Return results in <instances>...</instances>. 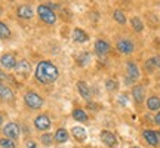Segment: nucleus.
Masks as SVG:
<instances>
[{"label": "nucleus", "instance_id": "nucleus-26", "mask_svg": "<svg viewBox=\"0 0 160 148\" xmlns=\"http://www.w3.org/2000/svg\"><path fill=\"white\" fill-rule=\"evenodd\" d=\"M42 142L45 144L46 147H51L52 142H53V136H52L51 133H43L42 135Z\"/></svg>", "mask_w": 160, "mask_h": 148}, {"label": "nucleus", "instance_id": "nucleus-25", "mask_svg": "<svg viewBox=\"0 0 160 148\" xmlns=\"http://www.w3.org/2000/svg\"><path fill=\"white\" fill-rule=\"evenodd\" d=\"M89 61H91V55H89V53H86V52L80 53L79 58H77V62H79V65H86Z\"/></svg>", "mask_w": 160, "mask_h": 148}, {"label": "nucleus", "instance_id": "nucleus-5", "mask_svg": "<svg viewBox=\"0 0 160 148\" xmlns=\"http://www.w3.org/2000/svg\"><path fill=\"white\" fill-rule=\"evenodd\" d=\"M117 51L120 53L129 55V53H132V52L135 51V45L132 43V40L123 37V39H119V42H117Z\"/></svg>", "mask_w": 160, "mask_h": 148}, {"label": "nucleus", "instance_id": "nucleus-20", "mask_svg": "<svg viewBox=\"0 0 160 148\" xmlns=\"http://www.w3.org/2000/svg\"><path fill=\"white\" fill-rule=\"evenodd\" d=\"M147 107H148V110H151V111H156V110L160 108V98L159 96H150L148 99H147Z\"/></svg>", "mask_w": 160, "mask_h": 148}, {"label": "nucleus", "instance_id": "nucleus-11", "mask_svg": "<svg viewBox=\"0 0 160 148\" xmlns=\"http://www.w3.org/2000/svg\"><path fill=\"white\" fill-rule=\"evenodd\" d=\"M95 51H97V53L99 55V57H104V55H107L110 52V45L108 42H105V40L99 39L97 40V43H95Z\"/></svg>", "mask_w": 160, "mask_h": 148}, {"label": "nucleus", "instance_id": "nucleus-13", "mask_svg": "<svg viewBox=\"0 0 160 148\" xmlns=\"http://www.w3.org/2000/svg\"><path fill=\"white\" fill-rule=\"evenodd\" d=\"M144 95H145V91H144V87L141 85H137L133 86V89H132V96L135 99V102L141 104L144 101Z\"/></svg>", "mask_w": 160, "mask_h": 148}, {"label": "nucleus", "instance_id": "nucleus-14", "mask_svg": "<svg viewBox=\"0 0 160 148\" xmlns=\"http://www.w3.org/2000/svg\"><path fill=\"white\" fill-rule=\"evenodd\" d=\"M17 13H18V17L22 18V19H30V18H33V9H31L28 5L19 6Z\"/></svg>", "mask_w": 160, "mask_h": 148}, {"label": "nucleus", "instance_id": "nucleus-28", "mask_svg": "<svg viewBox=\"0 0 160 148\" xmlns=\"http://www.w3.org/2000/svg\"><path fill=\"white\" fill-rule=\"evenodd\" d=\"M113 17H114V19H116V21H117L119 24H125V22H126V17H125V13H123L122 11H116Z\"/></svg>", "mask_w": 160, "mask_h": 148}, {"label": "nucleus", "instance_id": "nucleus-37", "mask_svg": "<svg viewBox=\"0 0 160 148\" xmlns=\"http://www.w3.org/2000/svg\"><path fill=\"white\" fill-rule=\"evenodd\" d=\"M159 133H160V132H159Z\"/></svg>", "mask_w": 160, "mask_h": 148}, {"label": "nucleus", "instance_id": "nucleus-1", "mask_svg": "<svg viewBox=\"0 0 160 148\" xmlns=\"http://www.w3.org/2000/svg\"><path fill=\"white\" fill-rule=\"evenodd\" d=\"M34 76L40 83L49 85V83H53V81L58 79L59 71H58L57 65H53L51 61H40V62L37 64V67H36Z\"/></svg>", "mask_w": 160, "mask_h": 148}, {"label": "nucleus", "instance_id": "nucleus-32", "mask_svg": "<svg viewBox=\"0 0 160 148\" xmlns=\"http://www.w3.org/2000/svg\"><path fill=\"white\" fill-rule=\"evenodd\" d=\"M153 59H154L156 67H159V68H160V57H154V58H153Z\"/></svg>", "mask_w": 160, "mask_h": 148}, {"label": "nucleus", "instance_id": "nucleus-8", "mask_svg": "<svg viewBox=\"0 0 160 148\" xmlns=\"http://www.w3.org/2000/svg\"><path fill=\"white\" fill-rule=\"evenodd\" d=\"M101 141L110 148H114L116 145H117V138L114 136V133H111L110 131L101 132Z\"/></svg>", "mask_w": 160, "mask_h": 148}, {"label": "nucleus", "instance_id": "nucleus-24", "mask_svg": "<svg viewBox=\"0 0 160 148\" xmlns=\"http://www.w3.org/2000/svg\"><path fill=\"white\" fill-rule=\"evenodd\" d=\"M0 147L2 148H17V144L12 139H8V138H2L0 139Z\"/></svg>", "mask_w": 160, "mask_h": 148}, {"label": "nucleus", "instance_id": "nucleus-7", "mask_svg": "<svg viewBox=\"0 0 160 148\" xmlns=\"http://www.w3.org/2000/svg\"><path fill=\"white\" fill-rule=\"evenodd\" d=\"M34 126L39 131H48V129L51 127V119H49L46 114H40V116L36 117Z\"/></svg>", "mask_w": 160, "mask_h": 148}, {"label": "nucleus", "instance_id": "nucleus-19", "mask_svg": "<svg viewBox=\"0 0 160 148\" xmlns=\"http://www.w3.org/2000/svg\"><path fill=\"white\" fill-rule=\"evenodd\" d=\"M73 39H74L77 43H85V42L89 39V37H88V34H86L83 30L76 28L74 31H73Z\"/></svg>", "mask_w": 160, "mask_h": 148}, {"label": "nucleus", "instance_id": "nucleus-4", "mask_svg": "<svg viewBox=\"0 0 160 148\" xmlns=\"http://www.w3.org/2000/svg\"><path fill=\"white\" fill-rule=\"evenodd\" d=\"M19 133H21V129H19V126L17 125V123H13V121H11V123H8V125L3 127V135H5L8 139H17L18 136H19Z\"/></svg>", "mask_w": 160, "mask_h": 148}, {"label": "nucleus", "instance_id": "nucleus-9", "mask_svg": "<svg viewBox=\"0 0 160 148\" xmlns=\"http://www.w3.org/2000/svg\"><path fill=\"white\" fill-rule=\"evenodd\" d=\"M142 136L145 138V141L150 144V145H153V147H157L160 142V138H159V132H154V131H147L142 132Z\"/></svg>", "mask_w": 160, "mask_h": 148}, {"label": "nucleus", "instance_id": "nucleus-18", "mask_svg": "<svg viewBox=\"0 0 160 148\" xmlns=\"http://www.w3.org/2000/svg\"><path fill=\"white\" fill-rule=\"evenodd\" d=\"M71 133H73V136H74L77 141H85L86 139V131L83 127H80V126H74V127L71 129Z\"/></svg>", "mask_w": 160, "mask_h": 148}, {"label": "nucleus", "instance_id": "nucleus-23", "mask_svg": "<svg viewBox=\"0 0 160 148\" xmlns=\"http://www.w3.org/2000/svg\"><path fill=\"white\" fill-rule=\"evenodd\" d=\"M11 37V30L5 22L0 21V39H9Z\"/></svg>", "mask_w": 160, "mask_h": 148}, {"label": "nucleus", "instance_id": "nucleus-27", "mask_svg": "<svg viewBox=\"0 0 160 148\" xmlns=\"http://www.w3.org/2000/svg\"><path fill=\"white\" fill-rule=\"evenodd\" d=\"M105 87H107V91L108 92H114L117 89V81L113 79H108L105 81Z\"/></svg>", "mask_w": 160, "mask_h": 148}, {"label": "nucleus", "instance_id": "nucleus-16", "mask_svg": "<svg viewBox=\"0 0 160 148\" xmlns=\"http://www.w3.org/2000/svg\"><path fill=\"white\" fill-rule=\"evenodd\" d=\"M15 70H17V73H19V74H28L30 70H31V67H30L28 61L22 59V61H18V64H17V67H15Z\"/></svg>", "mask_w": 160, "mask_h": 148}, {"label": "nucleus", "instance_id": "nucleus-34", "mask_svg": "<svg viewBox=\"0 0 160 148\" xmlns=\"http://www.w3.org/2000/svg\"><path fill=\"white\" fill-rule=\"evenodd\" d=\"M2 123H3V117L0 116V126H2Z\"/></svg>", "mask_w": 160, "mask_h": 148}, {"label": "nucleus", "instance_id": "nucleus-22", "mask_svg": "<svg viewBox=\"0 0 160 148\" xmlns=\"http://www.w3.org/2000/svg\"><path fill=\"white\" fill-rule=\"evenodd\" d=\"M131 25H132V28L135 30L137 33H141L144 30V24H142V21L139 19L138 17H135V18H132L131 19Z\"/></svg>", "mask_w": 160, "mask_h": 148}, {"label": "nucleus", "instance_id": "nucleus-15", "mask_svg": "<svg viewBox=\"0 0 160 148\" xmlns=\"http://www.w3.org/2000/svg\"><path fill=\"white\" fill-rule=\"evenodd\" d=\"M77 91H79V93L82 95V96L85 98V99H91V87L86 85L85 81H77Z\"/></svg>", "mask_w": 160, "mask_h": 148}, {"label": "nucleus", "instance_id": "nucleus-17", "mask_svg": "<svg viewBox=\"0 0 160 148\" xmlns=\"http://www.w3.org/2000/svg\"><path fill=\"white\" fill-rule=\"evenodd\" d=\"M67 139H68V132L65 131V129H58L55 132V135H53V141H57L58 144L65 142Z\"/></svg>", "mask_w": 160, "mask_h": 148}, {"label": "nucleus", "instance_id": "nucleus-6", "mask_svg": "<svg viewBox=\"0 0 160 148\" xmlns=\"http://www.w3.org/2000/svg\"><path fill=\"white\" fill-rule=\"evenodd\" d=\"M18 61L15 59V57L12 55V53H5V55H2L0 57V65L6 70H12L17 67Z\"/></svg>", "mask_w": 160, "mask_h": 148}, {"label": "nucleus", "instance_id": "nucleus-31", "mask_svg": "<svg viewBox=\"0 0 160 148\" xmlns=\"http://www.w3.org/2000/svg\"><path fill=\"white\" fill-rule=\"evenodd\" d=\"M27 148H37L36 147V142H33V141H27Z\"/></svg>", "mask_w": 160, "mask_h": 148}, {"label": "nucleus", "instance_id": "nucleus-35", "mask_svg": "<svg viewBox=\"0 0 160 148\" xmlns=\"http://www.w3.org/2000/svg\"><path fill=\"white\" fill-rule=\"evenodd\" d=\"M2 12H3V9H2V6H0V15H2Z\"/></svg>", "mask_w": 160, "mask_h": 148}, {"label": "nucleus", "instance_id": "nucleus-36", "mask_svg": "<svg viewBox=\"0 0 160 148\" xmlns=\"http://www.w3.org/2000/svg\"><path fill=\"white\" fill-rule=\"evenodd\" d=\"M132 148H139V147H132Z\"/></svg>", "mask_w": 160, "mask_h": 148}, {"label": "nucleus", "instance_id": "nucleus-2", "mask_svg": "<svg viewBox=\"0 0 160 148\" xmlns=\"http://www.w3.org/2000/svg\"><path fill=\"white\" fill-rule=\"evenodd\" d=\"M37 13H39L40 19L45 21L46 24H55V21H57L55 12L52 11L51 7H48V5H40L37 7Z\"/></svg>", "mask_w": 160, "mask_h": 148}, {"label": "nucleus", "instance_id": "nucleus-3", "mask_svg": "<svg viewBox=\"0 0 160 148\" xmlns=\"http://www.w3.org/2000/svg\"><path fill=\"white\" fill-rule=\"evenodd\" d=\"M24 101L27 104V107L33 110H39L42 108V105H43V99L40 95H37L36 92H27L25 95H24Z\"/></svg>", "mask_w": 160, "mask_h": 148}, {"label": "nucleus", "instance_id": "nucleus-10", "mask_svg": "<svg viewBox=\"0 0 160 148\" xmlns=\"http://www.w3.org/2000/svg\"><path fill=\"white\" fill-rule=\"evenodd\" d=\"M126 73H128L129 80L139 79V70H138L137 64L133 62V61H128V62H126Z\"/></svg>", "mask_w": 160, "mask_h": 148}, {"label": "nucleus", "instance_id": "nucleus-30", "mask_svg": "<svg viewBox=\"0 0 160 148\" xmlns=\"http://www.w3.org/2000/svg\"><path fill=\"white\" fill-rule=\"evenodd\" d=\"M145 68H147V71H153V70L156 68V64H154V59H153V58L145 62Z\"/></svg>", "mask_w": 160, "mask_h": 148}, {"label": "nucleus", "instance_id": "nucleus-29", "mask_svg": "<svg viewBox=\"0 0 160 148\" xmlns=\"http://www.w3.org/2000/svg\"><path fill=\"white\" fill-rule=\"evenodd\" d=\"M0 81H11V83H15V80H13V77H11L9 74H6V73H3L2 70H0Z\"/></svg>", "mask_w": 160, "mask_h": 148}, {"label": "nucleus", "instance_id": "nucleus-21", "mask_svg": "<svg viewBox=\"0 0 160 148\" xmlns=\"http://www.w3.org/2000/svg\"><path fill=\"white\" fill-rule=\"evenodd\" d=\"M73 117H74V120H77V121H88V114L85 113V110L76 108L74 111H73Z\"/></svg>", "mask_w": 160, "mask_h": 148}, {"label": "nucleus", "instance_id": "nucleus-12", "mask_svg": "<svg viewBox=\"0 0 160 148\" xmlns=\"http://www.w3.org/2000/svg\"><path fill=\"white\" fill-rule=\"evenodd\" d=\"M0 98L5 99V101L13 99V92H12V89L6 85V83H3V81H0Z\"/></svg>", "mask_w": 160, "mask_h": 148}, {"label": "nucleus", "instance_id": "nucleus-33", "mask_svg": "<svg viewBox=\"0 0 160 148\" xmlns=\"http://www.w3.org/2000/svg\"><path fill=\"white\" fill-rule=\"evenodd\" d=\"M154 121H156V123H157V125L160 126V113H157V114H156V119H154Z\"/></svg>", "mask_w": 160, "mask_h": 148}]
</instances>
